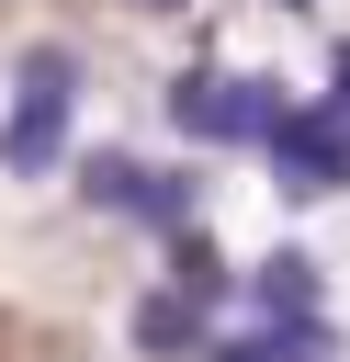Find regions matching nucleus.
I'll return each mask as SVG.
<instances>
[{"label": "nucleus", "mask_w": 350, "mask_h": 362, "mask_svg": "<svg viewBox=\"0 0 350 362\" xmlns=\"http://www.w3.org/2000/svg\"><path fill=\"white\" fill-rule=\"evenodd\" d=\"M68 102H79V57L68 45H23V90L0 113V170L11 181H45L68 158Z\"/></svg>", "instance_id": "obj_1"}, {"label": "nucleus", "mask_w": 350, "mask_h": 362, "mask_svg": "<svg viewBox=\"0 0 350 362\" xmlns=\"http://www.w3.org/2000/svg\"><path fill=\"white\" fill-rule=\"evenodd\" d=\"M282 113H294L282 79H226V68H181V79H169V124L203 136V147H260Z\"/></svg>", "instance_id": "obj_2"}, {"label": "nucleus", "mask_w": 350, "mask_h": 362, "mask_svg": "<svg viewBox=\"0 0 350 362\" xmlns=\"http://www.w3.org/2000/svg\"><path fill=\"white\" fill-rule=\"evenodd\" d=\"M271 181L294 192V204H316V192H350V113H327V102H294L271 136Z\"/></svg>", "instance_id": "obj_3"}, {"label": "nucleus", "mask_w": 350, "mask_h": 362, "mask_svg": "<svg viewBox=\"0 0 350 362\" xmlns=\"http://www.w3.org/2000/svg\"><path fill=\"white\" fill-rule=\"evenodd\" d=\"M135 351H147V362H181V351H203V305H192L181 283H169V294H147V305H135Z\"/></svg>", "instance_id": "obj_4"}, {"label": "nucleus", "mask_w": 350, "mask_h": 362, "mask_svg": "<svg viewBox=\"0 0 350 362\" xmlns=\"http://www.w3.org/2000/svg\"><path fill=\"white\" fill-rule=\"evenodd\" d=\"M169 283H181V294H192L203 317H215V305L237 294V272L215 260V238H203V226H181V238H169Z\"/></svg>", "instance_id": "obj_5"}, {"label": "nucleus", "mask_w": 350, "mask_h": 362, "mask_svg": "<svg viewBox=\"0 0 350 362\" xmlns=\"http://www.w3.org/2000/svg\"><path fill=\"white\" fill-rule=\"evenodd\" d=\"M248 294H260V317H316V260L305 249H271L248 272Z\"/></svg>", "instance_id": "obj_6"}, {"label": "nucleus", "mask_w": 350, "mask_h": 362, "mask_svg": "<svg viewBox=\"0 0 350 362\" xmlns=\"http://www.w3.org/2000/svg\"><path fill=\"white\" fill-rule=\"evenodd\" d=\"M79 204H102V215H147V158H79Z\"/></svg>", "instance_id": "obj_7"}, {"label": "nucleus", "mask_w": 350, "mask_h": 362, "mask_svg": "<svg viewBox=\"0 0 350 362\" xmlns=\"http://www.w3.org/2000/svg\"><path fill=\"white\" fill-rule=\"evenodd\" d=\"M203 362H282V351H271V328H248V339H215Z\"/></svg>", "instance_id": "obj_8"}, {"label": "nucleus", "mask_w": 350, "mask_h": 362, "mask_svg": "<svg viewBox=\"0 0 350 362\" xmlns=\"http://www.w3.org/2000/svg\"><path fill=\"white\" fill-rule=\"evenodd\" d=\"M327 113H350V45L327 57Z\"/></svg>", "instance_id": "obj_9"}, {"label": "nucleus", "mask_w": 350, "mask_h": 362, "mask_svg": "<svg viewBox=\"0 0 350 362\" xmlns=\"http://www.w3.org/2000/svg\"><path fill=\"white\" fill-rule=\"evenodd\" d=\"M135 11H192V0H135Z\"/></svg>", "instance_id": "obj_10"}, {"label": "nucleus", "mask_w": 350, "mask_h": 362, "mask_svg": "<svg viewBox=\"0 0 350 362\" xmlns=\"http://www.w3.org/2000/svg\"><path fill=\"white\" fill-rule=\"evenodd\" d=\"M271 11H305V0H271Z\"/></svg>", "instance_id": "obj_11"}]
</instances>
